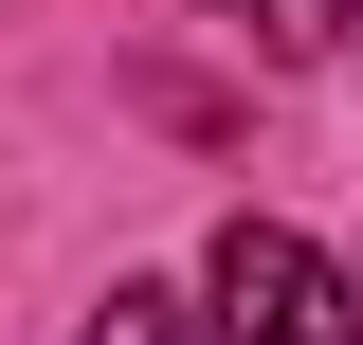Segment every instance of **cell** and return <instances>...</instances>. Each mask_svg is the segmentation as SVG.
<instances>
[{"instance_id": "cell-2", "label": "cell", "mask_w": 363, "mask_h": 345, "mask_svg": "<svg viewBox=\"0 0 363 345\" xmlns=\"http://www.w3.org/2000/svg\"><path fill=\"white\" fill-rule=\"evenodd\" d=\"M73 345H218V309H200V291H164V273H109V309H91Z\"/></svg>"}, {"instance_id": "cell-3", "label": "cell", "mask_w": 363, "mask_h": 345, "mask_svg": "<svg viewBox=\"0 0 363 345\" xmlns=\"http://www.w3.org/2000/svg\"><path fill=\"white\" fill-rule=\"evenodd\" d=\"M236 18H255V55H327V37L363 18V0H236Z\"/></svg>"}, {"instance_id": "cell-1", "label": "cell", "mask_w": 363, "mask_h": 345, "mask_svg": "<svg viewBox=\"0 0 363 345\" xmlns=\"http://www.w3.org/2000/svg\"><path fill=\"white\" fill-rule=\"evenodd\" d=\"M200 309H218V345H363V273L309 255L291 218H236L218 273H200Z\"/></svg>"}]
</instances>
